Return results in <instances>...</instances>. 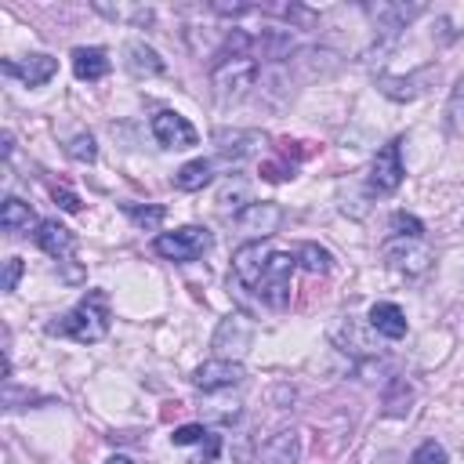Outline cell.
I'll list each match as a JSON object with an SVG mask.
<instances>
[{"label":"cell","mask_w":464,"mask_h":464,"mask_svg":"<svg viewBox=\"0 0 464 464\" xmlns=\"http://www.w3.org/2000/svg\"><path fill=\"white\" fill-rule=\"evenodd\" d=\"M22 258H8V265H4V290H15L19 287V280H22Z\"/></svg>","instance_id":"f546056e"},{"label":"cell","mask_w":464,"mask_h":464,"mask_svg":"<svg viewBox=\"0 0 464 464\" xmlns=\"http://www.w3.org/2000/svg\"><path fill=\"white\" fill-rule=\"evenodd\" d=\"M280 218H283V211L276 204H251V207L240 211L236 225L244 232H251V236H268V232L280 228Z\"/></svg>","instance_id":"7c38bea8"},{"label":"cell","mask_w":464,"mask_h":464,"mask_svg":"<svg viewBox=\"0 0 464 464\" xmlns=\"http://www.w3.org/2000/svg\"><path fill=\"white\" fill-rule=\"evenodd\" d=\"M384 258H389V265L403 268V273H410V276L429 273V265H432L429 247H424L421 240H403V236H396L389 247H384Z\"/></svg>","instance_id":"30bf717a"},{"label":"cell","mask_w":464,"mask_h":464,"mask_svg":"<svg viewBox=\"0 0 464 464\" xmlns=\"http://www.w3.org/2000/svg\"><path fill=\"white\" fill-rule=\"evenodd\" d=\"M446 131L464 135V76L457 81V88L450 91V102H446Z\"/></svg>","instance_id":"603a6c76"},{"label":"cell","mask_w":464,"mask_h":464,"mask_svg":"<svg viewBox=\"0 0 464 464\" xmlns=\"http://www.w3.org/2000/svg\"><path fill=\"white\" fill-rule=\"evenodd\" d=\"M207 432H204V424H182V429H174L171 443L174 446H192V443H200Z\"/></svg>","instance_id":"f1b7e54d"},{"label":"cell","mask_w":464,"mask_h":464,"mask_svg":"<svg viewBox=\"0 0 464 464\" xmlns=\"http://www.w3.org/2000/svg\"><path fill=\"white\" fill-rule=\"evenodd\" d=\"M105 464H135V460H131V457H109Z\"/></svg>","instance_id":"1f68e13d"},{"label":"cell","mask_w":464,"mask_h":464,"mask_svg":"<svg viewBox=\"0 0 464 464\" xmlns=\"http://www.w3.org/2000/svg\"><path fill=\"white\" fill-rule=\"evenodd\" d=\"M4 73H8V76H19L26 88H41V84H48L51 76L58 73V62H55L51 55H29V58H22V62H4Z\"/></svg>","instance_id":"8fae6325"},{"label":"cell","mask_w":464,"mask_h":464,"mask_svg":"<svg viewBox=\"0 0 464 464\" xmlns=\"http://www.w3.org/2000/svg\"><path fill=\"white\" fill-rule=\"evenodd\" d=\"M265 460L268 464H294L298 460V432H280L265 446Z\"/></svg>","instance_id":"7402d4cb"},{"label":"cell","mask_w":464,"mask_h":464,"mask_svg":"<svg viewBox=\"0 0 464 464\" xmlns=\"http://www.w3.org/2000/svg\"><path fill=\"white\" fill-rule=\"evenodd\" d=\"M214 142H218V152L221 157H232V160H244V157H251V152H258V145L265 142L258 131H218L214 135Z\"/></svg>","instance_id":"9a60e30c"},{"label":"cell","mask_w":464,"mask_h":464,"mask_svg":"<svg viewBox=\"0 0 464 464\" xmlns=\"http://www.w3.org/2000/svg\"><path fill=\"white\" fill-rule=\"evenodd\" d=\"M36 247L51 258H69L76 251V236L58 221H41L36 225Z\"/></svg>","instance_id":"4fadbf2b"},{"label":"cell","mask_w":464,"mask_h":464,"mask_svg":"<svg viewBox=\"0 0 464 464\" xmlns=\"http://www.w3.org/2000/svg\"><path fill=\"white\" fill-rule=\"evenodd\" d=\"M240 381H244V367L236 360H207L192 374V384L200 392H225V389H236Z\"/></svg>","instance_id":"9c48e42d"},{"label":"cell","mask_w":464,"mask_h":464,"mask_svg":"<svg viewBox=\"0 0 464 464\" xmlns=\"http://www.w3.org/2000/svg\"><path fill=\"white\" fill-rule=\"evenodd\" d=\"M128 214H131V221L135 225H142V228H160V221H164V207H128Z\"/></svg>","instance_id":"484cf974"},{"label":"cell","mask_w":464,"mask_h":464,"mask_svg":"<svg viewBox=\"0 0 464 464\" xmlns=\"http://www.w3.org/2000/svg\"><path fill=\"white\" fill-rule=\"evenodd\" d=\"M55 204L62 211H81V200H76V192H69V189H55Z\"/></svg>","instance_id":"4dcf8cb0"},{"label":"cell","mask_w":464,"mask_h":464,"mask_svg":"<svg viewBox=\"0 0 464 464\" xmlns=\"http://www.w3.org/2000/svg\"><path fill=\"white\" fill-rule=\"evenodd\" d=\"M218 204H221L225 211H228V207H232V211H240V207H251V197H247V182H240V178H236V182H228V185L221 189Z\"/></svg>","instance_id":"cb8c5ba5"},{"label":"cell","mask_w":464,"mask_h":464,"mask_svg":"<svg viewBox=\"0 0 464 464\" xmlns=\"http://www.w3.org/2000/svg\"><path fill=\"white\" fill-rule=\"evenodd\" d=\"M73 73H76V81H102L109 73V55L102 48H76L73 51Z\"/></svg>","instance_id":"e0dca14e"},{"label":"cell","mask_w":464,"mask_h":464,"mask_svg":"<svg viewBox=\"0 0 464 464\" xmlns=\"http://www.w3.org/2000/svg\"><path fill=\"white\" fill-rule=\"evenodd\" d=\"M370 327H374L381 337H392V341L406 337V316H403V308L392 305V301H377V305L370 308Z\"/></svg>","instance_id":"5bb4252c"},{"label":"cell","mask_w":464,"mask_h":464,"mask_svg":"<svg viewBox=\"0 0 464 464\" xmlns=\"http://www.w3.org/2000/svg\"><path fill=\"white\" fill-rule=\"evenodd\" d=\"M432 76V69H424V73H417V76H381L377 81V88L389 95V98H399V102H410V98H417L421 95V88L417 84H424Z\"/></svg>","instance_id":"ac0fdd59"},{"label":"cell","mask_w":464,"mask_h":464,"mask_svg":"<svg viewBox=\"0 0 464 464\" xmlns=\"http://www.w3.org/2000/svg\"><path fill=\"white\" fill-rule=\"evenodd\" d=\"M410 464H446V450H443L436 439H429V443H421V446L414 450Z\"/></svg>","instance_id":"83f0119b"},{"label":"cell","mask_w":464,"mask_h":464,"mask_svg":"<svg viewBox=\"0 0 464 464\" xmlns=\"http://www.w3.org/2000/svg\"><path fill=\"white\" fill-rule=\"evenodd\" d=\"M254 81H258V58L254 55H232V58H221L211 69V88H214V98L221 105L244 102L247 91L254 88Z\"/></svg>","instance_id":"7a4b0ae2"},{"label":"cell","mask_w":464,"mask_h":464,"mask_svg":"<svg viewBox=\"0 0 464 464\" xmlns=\"http://www.w3.org/2000/svg\"><path fill=\"white\" fill-rule=\"evenodd\" d=\"M48 334L55 337H69L76 344H95L109 334V305H105V294L102 290H91L76 308H69V313L48 327Z\"/></svg>","instance_id":"6da1fadb"},{"label":"cell","mask_w":464,"mask_h":464,"mask_svg":"<svg viewBox=\"0 0 464 464\" xmlns=\"http://www.w3.org/2000/svg\"><path fill=\"white\" fill-rule=\"evenodd\" d=\"M392 228L399 232L403 240H421V232H424V225H421L414 214H406V211H396V214H392Z\"/></svg>","instance_id":"4316f807"},{"label":"cell","mask_w":464,"mask_h":464,"mask_svg":"<svg viewBox=\"0 0 464 464\" xmlns=\"http://www.w3.org/2000/svg\"><path fill=\"white\" fill-rule=\"evenodd\" d=\"M298 265L305 268V273H316V276H327L330 273V251H323V247H316V244H301L298 247Z\"/></svg>","instance_id":"44dd1931"},{"label":"cell","mask_w":464,"mask_h":464,"mask_svg":"<svg viewBox=\"0 0 464 464\" xmlns=\"http://www.w3.org/2000/svg\"><path fill=\"white\" fill-rule=\"evenodd\" d=\"M33 221L36 218H33L29 204H22L19 197H8L4 207H0V225H4V232H29Z\"/></svg>","instance_id":"d6986e66"},{"label":"cell","mask_w":464,"mask_h":464,"mask_svg":"<svg viewBox=\"0 0 464 464\" xmlns=\"http://www.w3.org/2000/svg\"><path fill=\"white\" fill-rule=\"evenodd\" d=\"M211 178H214V164H211V160H192V164H185V167L174 174V185L185 189V192H197V189H204Z\"/></svg>","instance_id":"ffe728a7"},{"label":"cell","mask_w":464,"mask_h":464,"mask_svg":"<svg viewBox=\"0 0 464 464\" xmlns=\"http://www.w3.org/2000/svg\"><path fill=\"white\" fill-rule=\"evenodd\" d=\"M152 135H157V142L164 149H192V145L200 142L197 128H192L182 112H171V109L152 116Z\"/></svg>","instance_id":"8992f818"},{"label":"cell","mask_w":464,"mask_h":464,"mask_svg":"<svg viewBox=\"0 0 464 464\" xmlns=\"http://www.w3.org/2000/svg\"><path fill=\"white\" fill-rule=\"evenodd\" d=\"M66 152H69L73 160H81V164H95V157H98V149H95V138H91V135H73L69 145H66Z\"/></svg>","instance_id":"d4e9b609"},{"label":"cell","mask_w":464,"mask_h":464,"mask_svg":"<svg viewBox=\"0 0 464 464\" xmlns=\"http://www.w3.org/2000/svg\"><path fill=\"white\" fill-rule=\"evenodd\" d=\"M152 247H157L160 258H171V261H197L211 247V232L200 228V225H185V228H174V232L157 236Z\"/></svg>","instance_id":"277c9868"},{"label":"cell","mask_w":464,"mask_h":464,"mask_svg":"<svg viewBox=\"0 0 464 464\" xmlns=\"http://www.w3.org/2000/svg\"><path fill=\"white\" fill-rule=\"evenodd\" d=\"M251 341H254V327H251V320H247V316H228V320L218 323L211 344H214L218 360H236V363H240V356L251 348Z\"/></svg>","instance_id":"5b68a950"},{"label":"cell","mask_w":464,"mask_h":464,"mask_svg":"<svg viewBox=\"0 0 464 464\" xmlns=\"http://www.w3.org/2000/svg\"><path fill=\"white\" fill-rule=\"evenodd\" d=\"M124 66H128L135 76H160V73H164V58L152 51L149 44H142V41H131V44L124 48Z\"/></svg>","instance_id":"2e32d148"},{"label":"cell","mask_w":464,"mask_h":464,"mask_svg":"<svg viewBox=\"0 0 464 464\" xmlns=\"http://www.w3.org/2000/svg\"><path fill=\"white\" fill-rule=\"evenodd\" d=\"M294 268H298V258H294V254L276 251V254H273V261H268V268H265L261 283L254 287V294H258L268 308H287V301H290V276H294Z\"/></svg>","instance_id":"3957f363"},{"label":"cell","mask_w":464,"mask_h":464,"mask_svg":"<svg viewBox=\"0 0 464 464\" xmlns=\"http://www.w3.org/2000/svg\"><path fill=\"white\" fill-rule=\"evenodd\" d=\"M399 145L403 142H389L377 157H374V167H370V189L381 192V197H389L403 185V160H399Z\"/></svg>","instance_id":"ba28073f"},{"label":"cell","mask_w":464,"mask_h":464,"mask_svg":"<svg viewBox=\"0 0 464 464\" xmlns=\"http://www.w3.org/2000/svg\"><path fill=\"white\" fill-rule=\"evenodd\" d=\"M273 247H268L265 240H251V244H244L240 251H236V258H232V268H236V280L244 283V287H258L261 283V276H265V268H268V261H273Z\"/></svg>","instance_id":"52a82bcc"}]
</instances>
